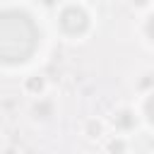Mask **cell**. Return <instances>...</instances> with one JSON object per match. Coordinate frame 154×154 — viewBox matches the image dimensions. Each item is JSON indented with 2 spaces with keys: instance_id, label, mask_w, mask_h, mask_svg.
I'll use <instances>...</instances> for the list:
<instances>
[{
  "instance_id": "obj_1",
  "label": "cell",
  "mask_w": 154,
  "mask_h": 154,
  "mask_svg": "<svg viewBox=\"0 0 154 154\" xmlns=\"http://www.w3.org/2000/svg\"><path fill=\"white\" fill-rule=\"evenodd\" d=\"M147 113H149V118L154 120V96H152V99L147 101Z\"/></svg>"
},
{
  "instance_id": "obj_2",
  "label": "cell",
  "mask_w": 154,
  "mask_h": 154,
  "mask_svg": "<svg viewBox=\"0 0 154 154\" xmlns=\"http://www.w3.org/2000/svg\"><path fill=\"white\" fill-rule=\"evenodd\" d=\"M149 34L154 36V22H149Z\"/></svg>"
}]
</instances>
